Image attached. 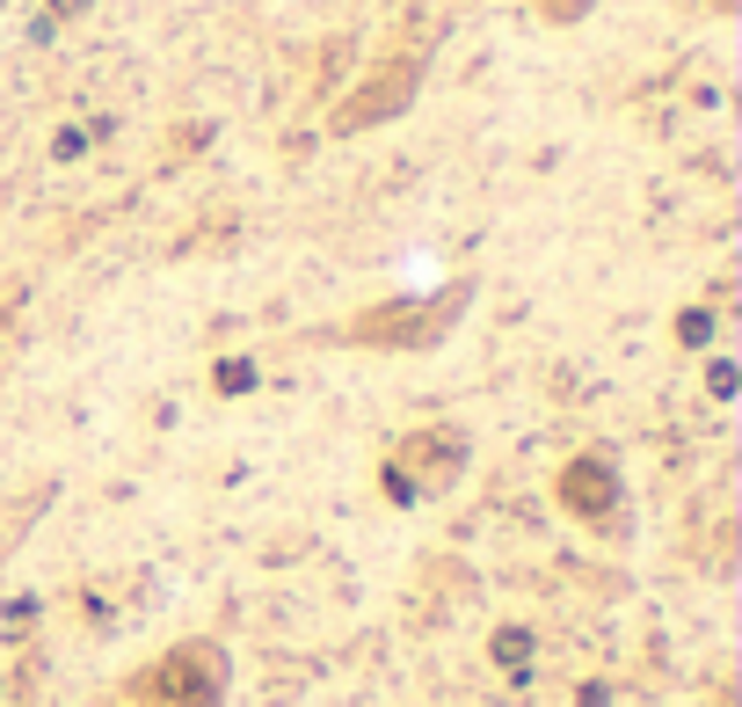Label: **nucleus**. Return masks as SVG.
I'll use <instances>...</instances> for the list:
<instances>
[{
	"label": "nucleus",
	"mask_w": 742,
	"mask_h": 707,
	"mask_svg": "<svg viewBox=\"0 0 742 707\" xmlns=\"http://www.w3.org/2000/svg\"><path fill=\"white\" fill-rule=\"evenodd\" d=\"M707 336H713V314H707V306H691V314H677V343H684V351H699Z\"/></svg>",
	"instance_id": "nucleus-6"
},
{
	"label": "nucleus",
	"mask_w": 742,
	"mask_h": 707,
	"mask_svg": "<svg viewBox=\"0 0 742 707\" xmlns=\"http://www.w3.org/2000/svg\"><path fill=\"white\" fill-rule=\"evenodd\" d=\"M713 8H735V0H713Z\"/></svg>",
	"instance_id": "nucleus-12"
},
{
	"label": "nucleus",
	"mask_w": 742,
	"mask_h": 707,
	"mask_svg": "<svg viewBox=\"0 0 742 707\" xmlns=\"http://www.w3.org/2000/svg\"><path fill=\"white\" fill-rule=\"evenodd\" d=\"M532 8H539V22H583L597 0H532Z\"/></svg>",
	"instance_id": "nucleus-7"
},
{
	"label": "nucleus",
	"mask_w": 742,
	"mask_h": 707,
	"mask_svg": "<svg viewBox=\"0 0 742 707\" xmlns=\"http://www.w3.org/2000/svg\"><path fill=\"white\" fill-rule=\"evenodd\" d=\"M467 300H473L467 284H445L430 300H379V306H364V314H349L343 343L349 351H437L459 329Z\"/></svg>",
	"instance_id": "nucleus-1"
},
{
	"label": "nucleus",
	"mask_w": 742,
	"mask_h": 707,
	"mask_svg": "<svg viewBox=\"0 0 742 707\" xmlns=\"http://www.w3.org/2000/svg\"><path fill=\"white\" fill-rule=\"evenodd\" d=\"M415 89H422V52L379 59V66H372V81H364V89H349L343 103H335L328 132H335V139H357V132H372V124L400 117V110L415 103Z\"/></svg>",
	"instance_id": "nucleus-4"
},
{
	"label": "nucleus",
	"mask_w": 742,
	"mask_h": 707,
	"mask_svg": "<svg viewBox=\"0 0 742 707\" xmlns=\"http://www.w3.org/2000/svg\"><path fill=\"white\" fill-rule=\"evenodd\" d=\"M211 380H219L226 394H248V387H255V365H241V357H226V365L211 372Z\"/></svg>",
	"instance_id": "nucleus-9"
},
{
	"label": "nucleus",
	"mask_w": 742,
	"mask_h": 707,
	"mask_svg": "<svg viewBox=\"0 0 742 707\" xmlns=\"http://www.w3.org/2000/svg\"><path fill=\"white\" fill-rule=\"evenodd\" d=\"M524 656H532V635H524V627H502L495 635V664H524Z\"/></svg>",
	"instance_id": "nucleus-8"
},
{
	"label": "nucleus",
	"mask_w": 742,
	"mask_h": 707,
	"mask_svg": "<svg viewBox=\"0 0 742 707\" xmlns=\"http://www.w3.org/2000/svg\"><path fill=\"white\" fill-rule=\"evenodd\" d=\"M81 146H87V132H81V124H73V132H59V139H52V154H59V160H73V154H81Z\"/></svg>",
	"instance_id": "nucleus-11"
},
{
	"label": "nucleus",
	"mask_w": 742,
	"mask_h": 707,
	"mask_svg": "<svg viewBox=\"0 0 742 707\" xmlns=\"http://www.w3.org/2000/svg\"><path fill=\"white\" fill-rule=\"evenodd\" d=\"M467 453H473V438L467 430H451V424H422V430H408V438L386 453V496L394 503H422V496H437V489H451V481L467 475Z\"/></svg>",
	"instance_id": "nucleus-3"
},
{
	"label": "nucleus",
	"mask_w": 742,
	"mask_h": 707,
	"mask_svg": "<svg viewBox=\"0 0 742 707\" xmlns=\"http://www.w3.org/2000/svg\"><path fill=\"white\" fill-rule=\"evenodd\" d=\"M95 0H44V22H66V15H87Z\"/></svg>",
	"instance_id": "nucleus-10"
},
{
	"label": "nucleus",
	"mask_w": 742,
	"mask_h": 707,
	"mask_svg": "<svg viewBox=\"0 0 742 707\" xmlns=\"http://www.w3.org/2000/svg\"><path fill=\"white\" fill-rule=\"evenodd\" d=\"M226 678H233L226 649L211 635H190L160 649L154 664H138L124 693H132V707H226Z\"/></svg>",
	"instance_id": "nucleus-2"
},
{
	"label": "nucleus",
	"mask_w": 742,
	"mask_h": 707,
	"mask_svg": "<svg viewBox=\"0 0 742 707\" xmlns=\"http://www.w3.org/2000/svg\"><path fill=\"white\" fill-rule=\"evenodd\" d=\"M553 496H561V511H568L575 526H589V532H612L619 511H626V481H619V467H612L605 453H575V460L553 475Z\"/></svg>",
	"instance_id": "nucleus-5"
}]
</instances>
